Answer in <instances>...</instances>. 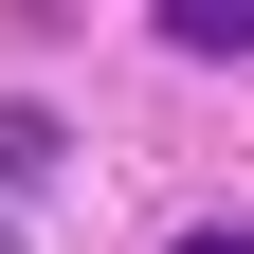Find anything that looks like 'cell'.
<instances>
[{"instance_id": "obj_1", "label": "cell", "mask_w": 254, "mask_h": 254, "mask_svg": "<svg viewBox=\"0 0 254 254\" xmlns=\"http://www.w3.org/2000/svg\"><path fill=\"white\" fill-rule=\"evenodd\" d=\"M164 55H254V0H182V18H164Z\"/></svg>"}, {"instance_id": "obj_2", "label": "cell", "mask_w": 254, "mask_h": 254, "mask_svg": "<svg viewBox=\"0 0 254 254\" xmlns=\"http://www.w3.org/2000/svg\"><path fill=\"white\" fill-rule=\"evenodd\" d=\"M182 254H254V236H236V218H218V236H182Z\"/></svg>"}]
</instances>
